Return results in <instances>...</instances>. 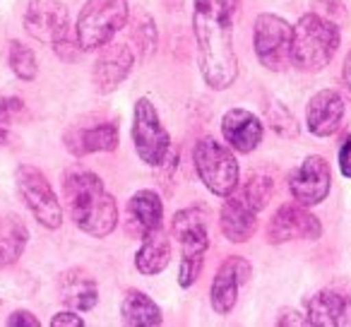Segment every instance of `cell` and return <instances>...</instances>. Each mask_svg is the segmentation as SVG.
<instances>
[{
	"instance_id": "4",
	"label": "cell",
	"mask_w": 351,
	"mask_h": 327,
	"mask_svg": "<svg viewBox=\"0 0 351 327\" xmlns=\"http://www.w3.org/2000/svg\"><path fill=\"white\" fill-rule=\"evenodd\" d=\"M128 0H87L75 25L77 46L82 51H97L106 46L128 25Z\"/></svg>"
},
{
	"instance_id": "13",
	"label": "cell",
	"mask_w": 351,
	"mask_h": 327,
	"mask_svg": "<svg viewBox=\"0 0 351 327\" xmlns=\"http://www.w3.org/2000/svg\"><path fill=\"white\" fill-rule=\"evenodd\" d=\"M132 63H135V56L125 44H111L108 41L106 46H101V53L94 63V87L101 94L113 92L130 75Z\"/></svg>"
},
{
	"instance_id": "5",
	"label": "cell",
	"mask_w": 351,
	"mask_h": 327,
	"mask_svg": "<svg viewBox=\"0 0 351 327\" xmlns=\"http://www.w3.org/2000/svg\"><path fill=\"white\" fill-rule=\"evenodd\" d=\"M195 171L210 193L229 197L239 188V161L234 152L226 149L215 137H202L193 152Z\"/></svg>"
},
{
	"instance_id": "3",
	"label": "cell",
	"mask_w": 351,
	"mask_h": 327,
	"mask_svg": "<svg viewBox=\"0 0 351 327\" xmlns=\"http://www.w3.org/2000/svg\"><path fill=\"white\" fill-rule=\"evenodd\" d=\"M339 49V27L317 12L303 15L293 27L291 63L301 73L322 70Z\"/></svg>"
},
{
	"instance_id": "8",
	"label": "cell",
	"mask_w": 351,
	"mask_h": 327,
	"mask_svg": "<svg viewBox=\"0 0 351 327\" xmlns=\"http://www.w3.org/2000/svg\"><path fill=\"white\" fill-rule=\"evenodd\" d=\"M293 27L279 15H258L253 29V46L260 65L274 73H282L291 63Z\"/></svg>"
},
{
	"instance_id": "20",
	"label": "cell",
	"mask_w": 351,
	"mask_h": 327,
	"mask_svg": "<svg viewBox=\"0 0 351 327\" xmlns=\"http://www.w3.org/2000/svg\"><path fill=\"white\" fill-rule=\"evenodd\" d=\"M65 145L75 156L92 154V152H113L118 147V125L116 123H97L92 128H80L68 132Z\"/></svg>"
},
{
	"instance_id": "11",
	"label": "cell",
	"mask_w": 351,
	"mask_h": 327,
	"mask_svg": "<svg viewBox=\"0 0 351 327\" xmlns=\"http://www.w3.org/2000/svg\"><path fill=\"white\" fill-rule=\"evenodd\" d=\"M70 12L60 0H32L25 12V29L44 44H56L68 34Z\"/></svg>"
},
{
	"instance_id": "19",
	"label": "cell",
	"mask_w": 351,
	"mask_h": 327,
	"mask_svg": "<svg viewBox=\"0 0 351 327\" xmlns=\"http://www.w3.org/2000/svg\"><path fill=\"white\" fill-rule=\"evenodd\" d=\"M164 205L154 191H137L128 200V231L132 236H147L149 231L161 229Z\"/></svg>"
},
{
	"instance_id": "34",
	"label": "cell",
	"mask_w": 351,
	"mask_h": 327,
	"mask_svg": "<svg viewBox=\"0 0 351 327\" xmlns=\"http://www.w3.org/2000/svg\"><path fill=\"white\" fill-rule=\"evenodd\" d=\"M341 80H344V89L349 92V97H351V51L346 53V58H344V68H341Z\"/></svg>"
},
{
	"instance_id": "23",
	"label": "cell",
	"mask_w": 351,
	"mask_h": 327,
	"mask_svg": "<svg viewBox=\"0 0 351 327\" xmlns=\"http://www.w3.org/2000/svg\"><path fill=\"white\" fill-rule=\"evenodd\" d=\"M29 241V229L15 215H8L0 224V267H10L22 258Z\"/></svg>"
},
{
	"instance_id": "33",
	"label": "cell",
	"mask_w": 351,
	"mask_h": 327,
	"mask_svg": "<svg viewBox=\"0 0 351 327\" xmlns=\"http://www.w3.org/2000/svg\"><path fill=\"white\" fill-rule=\"evenodd\" d=\"M51 325H53V327H60V325L82 327V325H84V320L77 315V313H70V311H65V313H58V315H53V320H51Z\"/></svg>"
},
{
	"instance_id": "12",
	"label": "cell",
	"mask_w": 351,
	"mask_h": 327,
	"mask_svg": "<svg viewBox=\"0 0 351 327\" xmlns=\"http://www.w3.org/2000/svg\"><path fill=\"white\" fill-rule=\"evenodd\" d=\"M250 274H253L250 263L239 258V255L226 258L224 263H221V267L217 269L215 282H212V289H210V301L217 315H229V313L234 311L236 301H239L241 284L248 282Z\"/></svg>"
},
{
	"instance_id": "22",
	"label": "cell",
	"mask_w": 351,
	"mask_h": 327,
	"mask_svg": "<svg viewBox=\"0 0 351 327\" xmlns=\"http://www.w3.org/2000/svg\"><path fill=\"white\" fill-rule=\"evenodd\" d=\"M60 293L63 301L75 311H92L99 301L97 282L84 269H70L60 277Z\"/></svg>"
},
{
	"instance_id": "1",
	"label": "cell",
	"mask_w": 351,
	"mask_h": 327,
	"mask_svg": "<svg viewBox=\"0 0 351 327\" xmlns=\"http://www.w3.org/2000/svg\"><path fill=\"white\" fill-rule=\"evenodd\" d=\"M241 0H195L193 34L197 44V63L205 82L221 92L239 77V60L234 51V25Z\"/></svg>"
},
{
	"instance_id": "28",
	"label": "cell",
	"mask_w": 351,
	"mask_h": 327,
	"mask_svg": "<svg viewBox=\"0 0 351 327\" xmlns=\"http://www.w3.org/2000/svg\"><path fill=\"white\" fill-rule=\"evenodd\" d=\"M269 113V121H272V128L279 132V135H296V121H293V116L287 111V108L282 106L279 101H272V106L267 108Z\"/></svg>"
},
{
	"instance_id": "9",
	"label": "cell",
	"mask_w": 351,
	"mask_h": 327,
	"mask_svg": "<svg viewBox=\"0 0 351 327\" xmlns=\"http://www.w3.org/2000/svg\"><path fill=\"white\" fill-rule=\"evenodd\" d=\"M332 188V173L330 164L322 159L320 154H311L293 169L289 176V191H291L293 200L303 207L320 205Z\"/></svg>"
},
{
	"instance_id": "26",
	"label": "cell",
	"mask_w": 351,
	"mask_h": 327,
	"mask_svg": "<svg viewBox=\"0 0 351 327\" xmlns=\"http://www.w3.org/2000/svg\"><path fill=\"white\" fill-rule=\"evenodd\" d=\"M272 191H274V181L267 176V173L258 171V173H250V178L245 181V186L241 188V195H243V200L248 202L255 212H260V210L267 207Z\"/></svg>"
},
{
	"instance_id": "32",
	"label": "cell",
	"mask_w": 351,
	"mask_h": 327,
	"mask_svg": "<svg viewBox=\"0 0 351 327\" xmlns=\"http://www.w3.org/2000/svg\"><path fill=\"white\" fill-rule=\"evenodd\" d=\"M8 325H10V327H39L41 322L34 317V313H29V311H15L10 317H8Z\"/></svg>"
},
{
	"instance_id": "16",
	"label": "cell",
	"mask_w": 351,
	"mask_h": 327,
	"mask_svg": "<svg viewBox=\"0 0 351 327\" xmlns=\"http://www.w3.org/2000/svg\"><path fill=\"white\" fill-rule=\"evenodd\" d=\"M173 236L176 243L181 245V258H205V250L210 245V236H207V217L202 210L188 207L173 215Z\"/></svg>"
},
{
	"instance_id": "7",
	"label": "cell",
	"mask_w": 351,
	"mask_h": 327,
	"mask_svg": "<svg viewBox=\"0 0 351 327\" xmlns=\"http://www.w3.org/2000/svg\"><path fill=\"white\" fill-rule=\"evenodd\" d=\"M17 191H20L22 200H25L27 210L34 215V219L46 229H60L63 224V210H60L58 195L51 188L49 178L32 164H22L15 173Z\"/></svg>"
},
{
	"instance_id": "6",
	"label": "cell",
	"mask_w": 351,
	"mask_h": 327,
	"mask_svg": "<svg viewBox=\"0 0 351 327\" xmlns=\"http://www.w3.org/2000/svg\"><path fill=\"white\" fill-rule=\"evenodd\" d=\"M132 142L137 156L147 167H161L171 149V135L159 118L156 106L147 97L135 101V118H132Z\"/></svg>"
},
{
	"instance_id": "2",
	"label": "cell",
	"mask_w": 351,
	"mask_h": 327,
	"mask_svg": "<svg viewBox=\"0 0 351 327\" xmlns=\"http://www.w3.org/2000/svg\"><path fill=\"white\" fill-rule=\"evenodd\" d=\"M63 193L80 231L94 239H106L118 226V205L97 173L80 167L68 169Z\"/></svg>"
},
{
	"instance_id": "17",
	"label": "cell",
	"mask_w": 351,
	"mask_h": 327,
	"mask_svg": "<svg viewBox=\"0 0 351 327\" xmlns=\"http://www.w3.org/2000/svg\"><path fill=\"white\" fill-rule=\"evenodd\" d=\"M221 135L231 145V149L250 154L263 142V123L245 108H231L221 118Z\"/></svg>"
},
{
	"instance_id": "15",
	"label": "cell",
	"mask_w": 351,
	"mask_h": 327,
	"mask_svg": "<svg viewBox=\"0 0 351 327\" xmlns=\"http://www.w3.org/2000/svg\"><path fill=\"white\" fill-rule=\"evenodd\" d=\"M344 118V99L335 89H320L313 94L306 108V125L315 137H330L339 130Z\"/></svg>"
},
{
	"instance_id": "18",
	"label": "cell",
	"mask_w": 351,
	"mask_h": 327,
	"mask_svg": "<svg viewBox=\"0 0 351 327\" xmlns=\"http://www.w3.org/2000/svg\"><path fill=\"white\" fill-rule=\"evenodd\" d=\"M221 234L231 241V243H245L258 229V212L243 200V195H234L231 193L229 200L224 202L219 215Z\"/></svg>"
},
{
	"instance_id": "30",
	"label": "cell",
	"mask_w": 351,
	"mask_h": 327,
	"mask_svg": "<svg viewBox=\"0 0 351 327\" xmlns=\"http://www.w3.org/2000/svg\"><path fill=\"white\" fill-rule=\"evenodd\" d=\"M313 5H315L317 15L335 22L337 27H341L346 22V12H344V5H341V0H313Z\"/></svg>"
},
{
	"instance_id": "14",
	"label": "cell",
	"mask_w": 351,
	"mask_h": 327,
	"mask_svg": "<svg viewBox=\"0 0 351 327\" xmlns=\"http://www.w3.org/2000/svg\"><path fill=\"white\" fill-rule=\"evenodd\" d=\"M306 322L317 327H349L351 325V296L335 289H322L311 296L306 306Z\"/></svg>"
},
{
	"instance_id": "29",
	"label": "cell",
	"mask_w": 351,
	"mask_h": 327,
	"mask_svg": "<svg viewBox=\"0 0 351 327\" xmlns=\"http://www.w3.org/2000/svg\"><path fill=\"white\" fill-rule=\"evenodd\" d=\"M202 265H205L202 255H197V258H181V265H178V284L183 289H191L197 282V277H200Z\"/></svg>"
},
{
	"instance_id": "24",
	"label": "cell",
	"mask_w": 351,
	"mask_h": 327,
	"mask_svg": "<svg viewBox=\"0 0 351 327\" xmlns=\"http://www.w3.org/2000/svg\"><path fill=\"white\" fill-rule=\"evenodd\" d=\"M121 317L132 327H154L161 325V311L145 291L130 289L121 303Z\"/></svg>"
},
{
	"instance_id": "25",
	"label": "cell",
	"mask_w": 351,
	"mask_h": 327,
	"mask_svg": "<svg viewBox=\"0 0 351 327\" xmlns=\"http://www.w3.org/2000/svg\"><path fill=\"white\" fill-rule=\"evenodd\" d=\"M128 20H130V39L137 44V53H140V58L147 60L156 46L154 20H152L145 10H135L132 12V17H128Z\"/></svg>"
},
{
	"instance_id": "27",
	"label": "cell",
	"mask_w": 351,
	"mask_h": 327,
	"mask_svg": "<svg viewBox=\"0 0 351 327\" xmlns=\"http://www.w3.org/2000/svg\"><path fill=\"white\" fill-rule=\"evenodd\" d=\"M8 60H10L12 73L17 75L25 82H32L39 73V65H36V56L29 46L20 44V41H12L10 44V53H8Z\"/></svg>"
},
{
	"instance_id": "31",
	"label": "cell",
	"mask_w": 351,
	"mask_h": 327,
	"mask_svg": "<svg viewBox=\"0 0 351 327\" xmlns=\"http://www.w3.org/2000/svg\"><path fill=\"white\" fill-rule=\"evenodd\" d=\"M339 169H341V176L351 178V132L344 137L339 147Z\"/></svg>"
},
{
	"instance_id": "21",
	"label": "cell",
	"mask_w": 351,
	"mask_h": 327,
	"mask_svg": "<svg viewBox=\"0 0 351 327\" xmlns=\"http://www.w3.org/2000/svg\"><path fill=\"white\" fill-rule=\"evenodd\" d=\"M171 263V243L166 239L164 229H154L147 236H142V245L135 255V267L145 277L164 272L166 265Z\"/></svg>"
},
{
	"instance_id": "10",
	"label": "cell",
	"mask_w": 351,
	"mask_h": 327,
	"mask_svg": "<svg viewBox=\"0 0 351 327\" xmlns=\"http://www.w3.org/2000/svg\"><path fill=\"white\" fill-rule=\"evenodd\" d=\"M322 234V224L315 215L303 210V205H282L272 215L267 224L269 243H287L293 239L317 241Z\"/></svg>"
}]
</instances>
